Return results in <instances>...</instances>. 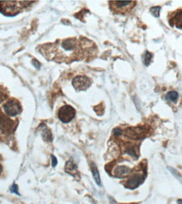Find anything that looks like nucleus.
I'll return each mask as SVG.
<instances>
[{"label":"nucleus","mask_w":182,"mask_h":204,"mask_svg":"<svg viewBox=\"0 0 182 204\" xmlns=\"http://www.w3.org/2000/svg\"><path fill=\"white\" fill-rule=\"evenodd\" d=\"M96 47L93 41L84 37L68 38L52 44L41 47L40 51L44 57L55 62L71 63L83 60L95 53Z\"/></svg>","instance_id":"nucleus-1"},{"label":"nucleus","mask_w":182,"mask_h":204,"mask_svg":"<svg viewBox=\"0 0 182 204\" xmlns=\"http://www.w3.org/2000/svg\"><path fill=\"white\" fill-rule=\"evenodd\" d=\"M110 7L116 13H128L136 6L135 1H110Z\"/></svg>","instance_id":"nucleus-2"},{"label":"nucleus","mask_w":182,"mask_h":204,"mask_svg":"<svg viewBox=\"0 0 182 204\" xmlns=\"http://www.w3.org/2000/svg\"><path fill=\"white\" fill-rule=\"evenodd\" d=\"M20 3L16 1H5L0 2V12L7 16H14L15 14L20 13Z\"/></svg>","instance_id":"nucleus-3"},{"label":"nucleus","mask_w":182,"mask_h":204,"mask_svg":"<svg viewBox=\"0 0 182 204\" xmlns=\"http://www.w3.org/2000/svg\"><path fill=\"white\" fill-rule=\"evenodd\" d=\"M76 111L71 106H64L58 111V118L63 123H68L75 117Z\"/></svg>","instance_id":"nucleus-4"},{"label":"nucleus","mask_w":182,"mask_h":204,"mask_svg":"<svg viewBox=\"0 0 182 204\" xmlns=\"http://www.w3.org/2000/svg\"><path fill=\"white\" fill-rule=\"evenodd\" d=\"M3 110L9 117H15L20 113L21 108L19 102L14 100L9 101L7 103L4 104L3 106Z\"/></svg>","instance_id":"nucleus-5"},{"label":"nucleus","mask_w":182,"mask_h":204,"mask_svg":"<svg viewBox=\"0 0 182 204\" xmlns=\"http://www.w3.org/2000/svg\"><path fill=\"white\" fill-rule=\"evenodd\" d=\"M92 81L86 76H77L73 79V86L77 90H85L91 85Z\"/></svg>","instance_id":"nucleus-6"},{"label":"nucleus","mask_w":182,"mask_h":204,"mask_svg":"<svg viewBox=\"0 0 182 204\" xmlns=\"http://www.w3.org/2000/svg\"><path fill=\"white\" fill-rule=\"evenodd\" d=\"M169 22L171 26H176L182 30V10H178L170 13L169 16Z\"/></svg>","instance_id":"nucleus-7"},{"label":"nucleus","mask_w":182,"mask_h":204,"mask_svg":"<svg viewBox=\"0 0 182 204\" xmlns=\"http://www.w3.org/2000/svg\"><path fill=\"white\" fill-rule=\"evenodd\" d=\"M143 180H144L143 175L142 174L137 173L128 179V181H126V187L129 189H135L142 183Z\"/></svg>","instance_id":"nucleus-8"},{"label":"nucleus","mask_w":182,"mask_h":204,"mask_svg":"<svg viewBox=\"0 0 182 204\" xmlns=\"http://www.w3.org/2000/svg\"><path fill=\"white\" fill-rule=\"evenodd\" d=\"M131 173V169L125 165H120L114 170V175L117 178L126 177Z\"/></svg>","instance_id":"nucleus-9"},{"label":"nucleus","mask_w":182,"mask_h":204,"mask_svg":"<svg viewBox=\"0 0 182 204\" xmlns=\"http://www.w3.org/2000/svg\"><path fill=\"white\" fill-rule=\"evenodd\" d=\"M65 171H66L67 173L72 175L74 177L75 176H79V171H78L77 165L72 160L67 162L66 165H65Z\"/></svg>","instance_id":"nucleus-10"},{"label":"nucleus","mask_w":182,"mask_h":204,"mask_svg":"<svg viewBox=\"0 0 182 204\" xmlns=\"http://www.w3.org/2000/svg\"><path fill=\"white\" fill-rule=\"evenodd\" d=\"M41 136L43 137V139L48 143H51L52 141V134L51 133V131L46 127L44 126V128L41 129Z\"/></svg>","instance_id":"nucleus-11"},{"label":"nucleus","mask_w":182,"mask_h":204,"mask_svg":"<svg viewBox=\"0 0 182 204\" xmlns=\"http://www.w3.org/2000/svg\"><path fill=\"white\" fill-rule=\"evenodd\" d=\"M91 170H92V173H93V176H94V179L95 181L97 183L98 186H101V181H100V177H99V171H98V169L96 167V165L94 163L91 164Z\"/></svg>","instance_id":"nucleus-12"},{"label":"nucleus","mask_w":182,"mask_h":204,"mask_svg":"<svg viewBox=\"0 0 182 204\" xmlns=\"http://www.w3.org/2000/svg\"><path fill=\"white\" fill-rule=\"evenodd\" d=\"M179 94L176 91H170L168 94H166V100L172 102H176L177 99H178Z\"/></svg>","instance_id":"nucleus-13"},{"label":"nucleus","mask_w":182,"mask_h":204,"mask_svg":"<svg viewBox=\"0 0 182 204\" xmlns=\"http://www.w3.org/2000/svg\"><path fill=\"white\" fill-rule=\"evenodd\" d=\"M152 58H153L152 53L147 51L145 52V54H144V56H143V58H142L143 64H145L146 66H149V64H150V62L152 61Z\"/></svg>","instance_id":"nucleus-14"},{"label":"nucleus","mask_w":182,"mask_h":204,"mask_svg":"<svg viewBox=\"0 0 182 204\" xmlns=\"http://www.w3.org/2000/svg\"><path fill=\"white\" fill-rule=\"evenodd\" d=\"M159 12H160V7L159 6L153 7L152 9L150 10V13H152L153 16L157 17V18L159 16Z\"/></svg>","instance_id":"nucleus-15"},{"label":"nucleus","mask_w":182,"mask_h":204,"mask_svg":"<svg viewBox=\"0 0 182 204\" xmlns=\"http://www.w3.org/2000/svg\"><path fill=\"white\" fill-rule=\"evenodd\" d=\"M7 96L6 94H5V92H4V90L0 87V103L3 102V101L5 100V98Z\"/></svg>","instance_id":"nucleus-16"},{"label":"nucleus","mask_w":182,"mask_h":204,"mask_svg":"<svg viewBox=\"0 0 182 204\" xmlns=\"http://www.w3.org/2000/svg\"><path fill=\"white\" fill-rule=\"evenodd\" d=\"M10 191L11 192H13V193H15L17 195H20L19 193V191H18V186L16 184H14L11 187H10Z\"/></svg>","instance_id":"nucleus-17"},{"label":"nucleus","mask_w":182,"mask_h":204,"mask_svg":"<svg viewBox=\"0 0 182 204\" xmlns=\"http://www.w3.org/2000/svg\"><path fill=\"white\" fill-rule=\"evenodd\" d=\"M169 170H170V171H171V172H172L173 174L175 175H176V176H177V178H178V179H179V180H180V181H182V179H181V176H180V175L179 174V173H178V172H176V171H175V170H174V169H172V168H169Z\"/></svg>","instance_id":"nucleus-18"},{"label":"nucleus","mask_w":182,"mask_h":204,"mask_svg":"<svg viewBox=\"0 0 182 204\" xmlns=\"http://www.w3.org/2000/svg\"><path fill=\"white\" fill-rule=\"evenodd\" d=\"M57 164V160L54 155H52V164L53 167H55Z\"/></svg>","instance_id":"nucleus-19"},{"label":"nucleus","mask_w":182,"mask_h":204,"mask_svg":"<svg viewBox=\"0 0 182 204\" xmlns=\"http://www.w3.org/2000/svg\"><path fill=\"white\" fill-rule=\"evenodd\" d=\"M32 64H33L34 66L37 67V68H39L41 66L40 64H39V62L37 60H36V59H33V60H32Z\"/></svg>","instance_id":"nucleus-20"},{"label":"nucleus","mask_w":182,"mask_h":204,"mask_svg":"<svg viewBox=\"0 0 182 204\" xmlns=\"http://www.w3.org/2000/svg\"><path fill=\"white\" fill-rule=\"evenodd\" d=\"M178 204H182V199H179L178 201H177Z\"/></svg>","instance_id":"nucleus-21"},{"label":"nucleus","mask_w":182,"mask_h":204,"mask_svg":"<svg viewBox=\"0 0 182 204\" xmlns=\"http://www.w3.org/2000/svg\"><path fill=\"white\" fill-rule=\"evenodd\" d=\"M2 171H3V167H2V165L0 164V175L2 173Z\"/></svg>","instance_id":"nucleus-22"}]
</instances>
